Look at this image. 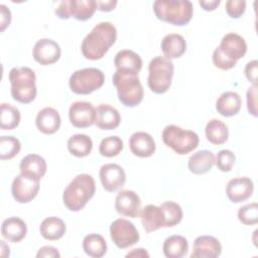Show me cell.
<instances>
[{
    "label": "cell",
    "mask_w": 258,
    "mask_h": 258,
    "mask_svg": "<svg viewBox=\"0 0 258 258\" xmlns=\"http://www.w3.org/2000/svg\"><path fill=\"white\" fill-rule=\"evenodd\" d=\"M117 29L109 21L100 22L85 36L82 41L81 50L83 55L91 60L101 59L115 43Z\"/></svg>",
    "instance_id": "6da1fadb"
},
{
    "label": "cell",
    "mask_w": 258,
    "mask_h": 258,
    "mask_svg": "<svg viewBox=\"0 0 258 258\" xmlns=\"http://www.w3.org/2000/svg\"><path fill=\"white\" fill-rule=\"evenodd\" d=\"M247 52V43L245 39L235 32L225 34L219 46L213 52L212 60L216 68L222 71L233 69L238 60Z\"/></svg>",
    "instance_id": "7a4b0ae2"
},
{
    "label": "cell",
    "mask_w": 258,
    "mask_h": 258,
    "mask_svg": "<svg viewBox=\"0 0 258 258\" xmlns=\"http://www.w3.org/2000/svg\"><path fill=\"white\" fill-rule=\"evenodd\" d=\"M96 183L94 177L88 173L78 174L67 185L62 194L64 206L71 212H79L94 197Z\"/></svg>",
    "instance_id": "3957f363"
},
{
    "label": "cell",
    "mask_w": 258,
    "mask_h": 258,
    "mask_svg": "<svg viewBox=\"0 0 258 258\" xmlns=\"http://www.w3.org/2000/svg\"><path fill=\"white\" fill-rule=\"evenodd\" d=\"M11 85V96L13 100L21 104H28L34 101L36 89V76L33 70L28 67L12 68L9 72Z\"/></svg>",
    "instance_id": "277c9868"
},
{
    "label": "cell",
    "mask_w": 258,
    "mask_h": 258,
    "mask_svg": "<svg viewBox=\"0 0 258 258\" xmlns=\"http://www.w3.org/2000/svg\"><path fill=\"white\" fill-rule=\"evenodd\" d=\"M153 11L159 20L183 26L191 20L194 7L188 0H156L153 2Z\"/></svg>",
    "instance_id": "5b68a950"
},
{
    "label": "cell",
    "mask_w": 258,
    "mask_h": 258,
    "mask_svg": "<svg viewBox=\"0 0 258 258\" xmlns=\"http://www.w3.org/2000/svg\"><path fill=\"white\" fill-rule=\"evenodd\" d=\"M112 82L117 90L118 99L124 106L136 107L143 100L144 91L138 74L116 70Z\"/></svg>",
    "instance_id": "8992f818"
},
{
    "label": "cell",
    "mask_w": 258,
    "mask_h": 258,
    "mask_svg": "<svg viewBox=\"0 0 258 258\" xmlns=\"http://www.w3.org/2000/svg\"><path fill=\"white\" fill-rule=\"evenodd\" d=\"M174 66L171 59L165 56H155L148 64L147 85L151 92L164 94L171 86Z\"/></svg>",
    "instance_id": "52a82bcc"
},
{
    "label": "cell",
    "mask_w": 258,
    "mask_h": 258,
    "mask_svg": "<svg viewBox=\"0 0 258 258\" xmlns=\"http://www.w3.org/2000/svg\"><path fill=\"white\" fill-rule=\"evenodd\" d=\"M161 138L163 143L179 155H185L195 150L200 142L198 134L191 130L176 125L164 127Z\"/></svg>",
    "instance_id": "ba28073f"
},
{
    "label": "cell",
    "mask_w": 258,
    "mask_h": 258,
    "mask_svg": "<svg viewBox=\"0 0 258 258\" xmlns=\"http://www.w3.org/2000/svg\"><path fill=\"white\" fill-rule=\"evenodd\" d=\"M105 82L104 73L97 68H85L75 71L69 80L70 89L78 95H89L99 90Z\"/></svg>",
    "instance_id": "9c48e42d"
},
{
    "label": "cell",
    "mask_w": 258,
    "mask_h": 258,
    "mask_svg": "<svg viewBox=\"0 0 258 258\" xmlns=\"http://www.w3.org/2000/svg\"><path fill=\"white\" fill-rule=\"evenodd\" d=\"M97 9L95 0H63L55 8V14L60 19L74 17L85 21L90 19Z\"/></svg>",
    "instance_id": "30bf717a"
},
{
    "label": "cell",
    "mask_w": 258,
    "mask_h": 258,
    "mask_svg": "<svg viewBox=\"0 0 258 258\" xmlns=\"http://www.w3.org/2000/svg\"><path fill=\"white\" fill-rule=\"evenodd\" d=\"M110 237L113 243L120 249L133 246L140 238L136 227L126 219H117L111 223Z\"/></svg>",
    "instance_id": "8fae6325"
},
{
    "label": "cell",
    "mask_w": 258,
    "mask_h": 258,
    "mask_svg": "<svg viewBox=\"0 0 258 258\" xmlns=\"http://www.w3.org/2000/svg\"><path fill=\"white\" fill-rule=\"evenodd\" d=\"M39 180H35L22 173L16 175L11 184L13 199L19 204L31 202L38 194Z\"/></svg>",
    "instance_id": "7c38bea8"
},
{
    "label": "cell",
    "mask_w": 258,
    "mask_h": 258,
    "mask_svg": "<svg viewBox=\"0 0 258 258\" xmlns=\"http://www.w3.org/2000/svg\"><path fill=\"white\" fill-rule=\"evenodd\" d=\"M96 108L90 102H74L69 109V119L77 128H87L95 124Z\"/></svg>",
    "instance_id": "4fadbf2b"
},
{
    "label": "cell",
    "mask_w": 258,
    "mask_h": 258,
    "mask_svg": "<svg viewBox=\"0 0 258 258\" xmlns=\"http://www.w3.org/2000/svg\"><path fill=\"white\" fill-rule=\"evenodd\" d=\"M61 54L58 43L50 38H41L33 46L32 55L36 62L41 66H48L56 62Z\"/></svg>",
    "instance_id": "5bb4252c"
},
{
    "label": "cell",
    "mask_w": 258,
    "mask_h": 258,
    "mask_svg": "<svg viewBox=\"0 0 258 258\" xmlns=\"http://www.w3.org/2000/svg\"><path fill=\"white\" fill-rule=\"evenodd\" d=\"M99 176L104 189L109 192L122 188L126 181V173L124 169L116 163H106L102 165L99 171Z\"/></svg>",
    "instance_id": "9a60e30c"
},
{
    "label": "cell",
    "mask_w": 258,
    "mask_h": 258,
    "mask_svg": "<svg viewBox=\"0 0 258 258\" xmlns=\"http://www.w3.org/2000/svg\"><path fill=\"white\" fill-rule=\"evenodd\" d=\"M115 210L122 216L137 218L141 210V200L135 191L123 189L116 196Z\"/></svg>",
    "instance_id": "2e32d148"
},
{
    "label": "cell",
    "mask_w": 258,
    "mask_h": 258,
    "mask_svg": "<svg viewBox=\"0 0 258 258\" xmlns=\"http://www.w3.org/2000/svg\"><path fill=\"white\" fill-rule=\"evenodd\" d=\"M254 191V183L247 176H237L230 179L226 185L228 199L235 204L247 201Z\"/></svg>",
    "instance_id": "e0dca14e"
},
{
    "label": "cell",
    "mask_w": 258,
    "mask_h": 258,
    "mask_svg": "<svg viewBox=\"0 0 258 258\" xmlns=\"http://www.w3.org/2000/svg\"><path fill=\"white\" fill-rule=\"evenodd\" d=\"M222 253V245L220 241L209 235H203L196 238L190 258H216Z\"/></svg>",
    "instance_id": "ac0fdd59"
},
{
    "label": "cell",
    "mask_w": 258,
    "mask_h": 258,
    "mask_svg": "<svg viewBox=\"0 0 258 258\" xmlns=\"http://www.w3.org/2000/svg\"><path fill=\"white\" fill-rule=\"evenodd\" d=\"M129 148L138 157L147 158L153 155L156 149L153 137L144 131L134 132L129 138Z\"/></svg>",
    "instance_id": "d6986e66"
},
{
    "label": "cell",
    "mask_w": 258,
    "mask_h": 258,
    "mask_svg": "<svg viewBox=\"0 0 258 258\" xmlns=\"http://www.w3.org/2000/svg\"><path fill=\"white\" fill-rule=\"evenodd\" d=\"M61 124L59 113L52 107H45L38 111L35 118V125L37 129L43 134L55 133Z\"/></svg>",
    "instance_id": "ffe728a7"
},
{
    "label": "cell",
    "mask_w": 258,
    "mask_h": 258,
    "mask_svg": "<svg viewBox=\"0 0 258 258\" xmlns=\"http://www.w3.org/2000/svg\"><path fill=\"white\" fill-rule=\"evenodd\" d=\"M120 122L121 116L115 107L109 104H100L96 108L95 124L98 128L102 130H113L120 125Z\"/></svg>",
    "instance_id": "44dd1931"
},
{
    "label": "cell",
    "mask_w": 258,
    "mask_h": 258,
    "mask_svg": "<svg viewBox=\"0 0 258 258\" xmlns=\"http://www.w3.org/2000/svg\"><path fill=\"white\" fill-rule=\"evenodd\" d=\"M20 173L35 180H40L47 169L46 161L38 154H28L24 156L19 164Z\"/></svg>",
    "instance_id": "7402d4cb"
},
{
    "label": "cell",
    "mask_w": 258,
    "mask_h": 258,
    "mask_svg": "<svg viewBox=\"0 0 258 258\" xmlns=\"http://www.w3.org/2000/svg\"><path fill=\"white\" fill-rule=\"evenodd\" d=\"M139 216L141 224L147 233L154 232L160 228H165L164 215L160 207L147 205L140 211Z\"/></svg>",
    "instance_id": "603a6c76"
},
{
    "label": "cell",
    "mask_w": 258,
    "mask_h": 258,
    "mask_svg": "<svg viewBox=\"0 0 258 258\" xmlns=\"http://www.w3.org/2000/svg\"><path fill=\"white\" fill-rule=\"evenodd\" d=\"M27 234L26 223L19 217H10L3 221L1 225V235L4 239L12 243H18Z\"/></svg>",
    "instance_id": "cb8c5ba5"
},
{
    "label": "cell",
    "mask_w": 258,
    "mask_h": 258,
    "mask_svg": "<svg viewBox=\"0 0 258 258\" xmlns=\"http://www.w3.org/2000/svg\"><path fill=\"white\" fill-rule=\"evenodd\" d=\"M242 100L238 93L233 91L224 92L216 101V110L224 117L237 115L241 109Z\"/></svg>",
    "instance_id": "d4e9b609"
},
{
    "label": "cell",
    "mask_w": 258,
    "mask_h": 258,
    "mask_svg": "<svg viewBox=\"0 0 258 258\" xmlns=\"http://www.w3.org/2000/svg\"><path fill=\"white\" fill-rule=\"evenodd\" d=\"M116 70L138 74L142 69V59L135 51L130 49H122L118 51L114 57Z\"/></svg>",
    "instance_id": "484cf974"
},
{
    "label": "cell",
    "mask_w": 258,
    "mask_h": 258,
    "mask_svg": "<svg viewBox=\"0 0 258 258\" xmlns=\"http://www.w3.org/2000/svg\"><path fill=\"white\" fill-rule=\"evenodd\" d=\"M215 165V154L207 149L199 150L190 155L187 162L189 171L194 174H205Z\"/></svg>",
    "instance_id": "4316f807"
},
{
    "label": "cell",
    "mask_w": 258,
    "mask_h": 258,
    "mask_svg": "<svg viewBox=\"0 0 258 258\" xmlns=\"http://www.w3.org/2000/svg\"><path fill=\"white\" fill-rule=\"evenodd\" d=\"M160 48L165 57L169 59L178 58L186 50V41L178 33H169L162 38Z\"/></svg>",
    "instance_id": "83f0119b"
},
{
    "label": "cell",
    "mask_w": 258,
    "mask_h": 258,
    "mask_svg": "<svg viewBox=\"0 0 258 258\" xmlns=\"http://www.w3.org/2000/svg\"><path fill=\"white\" fill-rule=\"evenodd\" d=\"M66 231V224L58 217L45 218L39 226V232L41 236L48 241L59 240L60 238L63 237Z\"/></svg>",
    "instance_id": "f1b7e54d"
},
{
    "label": "cell",
    "mask_w": 258,
    "mask_h": 258,
    "mask_svg": "<svg viewBox=\"0 0 258 258\" xmlns=\"http://www.w3.org/2000/svg\"><path fill=\"white\" fill-rule=\"evenodd\" d=\"M162 251L167 258H181L187 254L188 242L180 235L169 236L163 242Z\"/></svg>",
    "instance_id": "f546056e"
},
{
    "label": "cell",
    "mask_w": 258,
    "mask_h": 258,
    "mask_svg": "<svg viewBox=\"0 0 258 258\" xmlns=\"http://www.w3.org/2000/svg\"><path fill=\"white\" fill-rule=\"evenodd\" d=\"M207 140L213 145L224 144L229 137L228 126L219 119L210 120L205 128Z\"/></svg>",
    "instance_id": "4dcf8cb0"
},
{
    "label": "cell",
    "mask_w": 258,
    "mask_h": 258,
    "mask_svg": "<svg viewBox=\"0 0 258 258\" xmlns=\"http://www.w3.org/2000/svg\"><path fill=\"white\" fill-rule=\"evenodd\" d=\"M84 252L93 258H101L107 252V243L103 236L99 234H89L83 239Z\"/></svg>",
    "instance_id": "1f68e13d"
},
{
    "label": "cell",
    "mask_w": 258,
    "mask_h": 258,
    "mask_svg": "<svg viewBox=\"0 0 258 258\" xmlns=\"http://www.w3.org/2000/svg\"><path fill=\"white\" fill-rule=\"evenodd\" d=\"M68 149L76 157H86L93 149V141L86 134H74L68 140Z\"/></svg>",
    "instance_id": "d6a6232c"
},
{
    "label": "cell",
    "mask_w": 258,
    "mask_h": 258,
    "mask_svg": "<svg viewBox=\"0 0 258 258\" xmlns=\"http://www.w3.org/2000/svg\"><path fill=\"white\" fill-rule=\"evenodd\" d=\"M0 112V127L2 130H13L19 125L21 115L16 107L11 104L2 103Z\"/></svg>",
    "instance_id": "836d02e7"
},
{
    "label": "cell",
    "mask_w": 258,
    "mask_h": 258,
    "mask_svg": "<svg viewBox=\"0 0 258 258\" xmlns=\"http://www.w3.org/2000/svg\"><path fill=\"white\" fill-rule=\"evenodd\" d=\"M163 212L165 220V228L174 227L179 224L182 220L183 213L181 207L172 201L163 202L159 206Z\"/></svg>",
    "instance_id": "e575fe53"
},
{
    "label": "cell",
    "mask_w": 258,
    "mask_h": 258,
    "mask_svg": "<svg viewBox=\"0 0 258 258\" xmlns=\"http://www.w3.org/2000/svg\"><path fill=\"white\" fill-rule=\"evenodd\" d=\"M21 149L19 139L13 136L0 137V159L9 160L15 157Z\"/></svg>",
    "instance_id": "d590c367"
},
{
    "label": "cell",
    "mask_w": 258,
    "mask_h": 258,
    "mask_svg": "<svg viewBox=\"0 0 258 258\" xmlns=\"http://www.w3.org/2000/svg\"><path fill=\"white\" fill-rule=\"evenodd\" d=\"M123 140L119 136H108L101 140L99 152L105 157H115L123 150Z\"/></svg>",
    "instance_id": "8d00e7d4"
},
{
    "label": "cell",
    "mask_w": 258,
    "mask_h": 258,
    "mask_svg": "<svg viewBox=\"0 0 258 258\" xmlns=\"http://www.w3.org/2000/svg\"><path fill=\"white\" fill-rule=\"evenodd\" d=\"M238 219L243 225L252 226L258 222V205L257 203L247 204L238 211Z\"/></svg>",
    "instance_id": "74e56055"
},
{
    "label": "cell",
    "mask_w": 258,
    "mask_h": 258,
    "mask_svg": "<svg viewBox=\"0 0 258 258\" xmlns=\"http://www.w3.org/2000/svg\"><path fill=\"white\" fill-rule=\"evenodd\" d=\"M235 154L229 149H222L215 156V163L218 169L223 172L231 171L235 164Z\"/></svg>",
    "instance_id": "f35d334b"
},
{
    "label": "cell",
    "mask_w": 258,
    "mask_h": 258,
    "mask_svg": "<svg viewBox=\"0 0 258 258\" xmlns=\"http://www.w3.org/2000/svg\"><path fill=\"white\" fill-rule=\"evenodd\" d=\"M226 12L231 18H240L246 10V1L244 0H229L226 2Z\"/></svg>",
    "instance_id": "ab89813d"
},
{
    "label": "cell",
    "mask_w": 258,
    "mask_h": 258,
    "mask_svg": "<svg viewBox=\"0 0 258 258\" xmlns=\"http://www.w3.org/2000/svg\"><path fill=\"white\" fill-rule=\"evenodd\" d=\"M247 109L249 114L257 117V85H253L246 93Z\"/></svg>",
    "instance_id": "60d3db41"
},
{
    "label": "cell",
    "mask_w": 258,
    "mask_h": 258,
    "mask_svg": "<svg viewBox=\"0 0 258 258\" xmlns=\"http://www.w3.org/2000/svg\"><path fill=\"white\" fill-rule=\"evenodd\" d=\"M257 60L253 59L249 62H247L244 73L247 78V80L252 83L253 85H257Z\"/></svg>",
    "instance_id": "b9f144b4"
},
{
    "label": "cell",
    "mask_w": 258,
    "mask_h": 258,
    "mask_svg": "<svg viewBox=\"0 0 258 258\" xmlns=\"http://www.w3.org/2000/svg\"><path fill=\"white\" fill-rule=\"evenodd\" d=\"M36 257L37 258H58L60 257L59 252L57 251V249L53 246H43L41 248L38 249L37 253H36Z\"/></svg>",
    "instance_id": "7bdbcfd3"
},
{
    "label": "cell",
    "mask_w": 258,
    "mask_h": 258,
    "mask_svg": "<svg viewBox=\"0 0 258 258\" xmlns=\"http://www.w3.org/2000/svg\"><path fill=\"white\" fill-rule=\"evenodd\" d=\"M0 21H1V31H4L7 26H9L11 22V12L9 8H7L4 4L0 5Z\"/></svg>",
    "instance_id": "ee69618b"
},
{
    "label": "cell",
    "mask_w": 258,
    "mask_h": 258,
    "mask_svg": "<svg viewBox=\"0 0 258 258\" xmlns=\"http://www.w3.org/2000/svg\"><path fill=\"white\" fill-rule=\"evenodd\" d=\"M117 1L116 0H97L96 4H97V9L103 12H109L115 9L116 5H117Z\"/></svg>",
    "instance_id": "f6af8a7d"
},
{
    "label": "cell",
    "mask_w": 258,
    "mask_h": 258,
    "mask_svg": "<svg viewBox=\"0 0 258 258\" xmlns=\"http://www.w3.org/2000/svg\"><path fill=\"white\" fill-rule=\"evenodd\" d=\"M221 1L220 0H201L199 1V4L206 10V11H213L215 10L219 5H220Z\"/></svg>",
    "instance_id": "bcb514c9"
},
{
    "label": "cell",
    "mask_w": 258,
    "mask_h": 258,
    "mask_svg": "<svg viewBox=\"0 0 258 258\" xmlns=\"http://www.w3.org/2000/svg\"><path fill=\"white\" fill-rule=\"evenodd\" d=\"M126 257H149V254L143 248H136L133 249L131 252L127 253Z\"/></svg>",
    "instance_id": "7dc6e473"
}]
</instances>
